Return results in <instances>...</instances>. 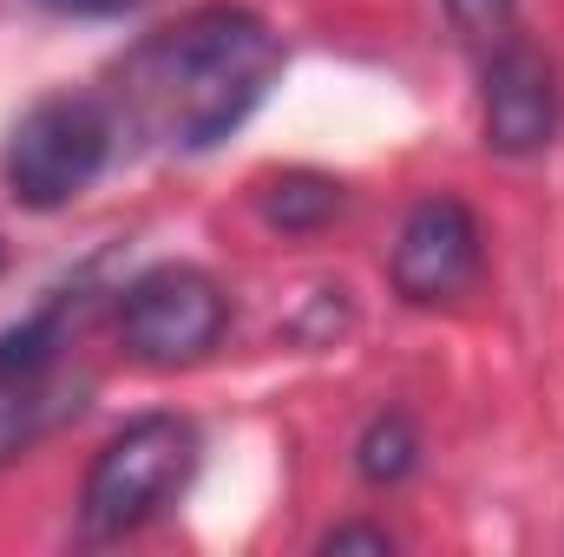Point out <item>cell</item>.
I'll return each mask as SVG.
<instances>
[{
  "label": "cell",
  "instance_id": "3",
  "mask_svg": "<svg viewBox=\"0 0 564 557\" xmlns=\"http://www.w3.org/2000/svg\"><path fill=\"white\" fill-rule=\"evenodd\" d=\"M106 157H112V112L86 92H59L13 125L0 151V177L26 210H59L106 171Z\"/></svg>",
  "mask_w": 564,
  "mask_h": 557
},
{
  "label": "cell",
  "instance_id": "1",
  "mask_svg": "<svg viewBox=\"0 0 564 557\" xmlns=\"http://www.w3.org/2000/svg\"><path fill=\"white\" fill-rule=\"evenodd\" d=\"M282 73L276 33L250 7H197L119 59V112L164 151H210L230 139Z\"/></svg>",
  "mask_w": 564,
  "mask_h": 557
},
{
  "label": "cell",
  "instance_id": "4",
  "mask_svg": "<svg viewBox=\"0 0 564 557\" xmlns=\"http://www.w3.org/2000/svg\"><path fill=\"white\" fill-rule=\"evenodd\" d=\"M224 321H230L224 288L204 270H191V263L144 270L119 295V341L144 368H191V361H204L224 341Z\"/></svg>",
  "mask_w": 564,
  "mask_h": 557
},
{
  "label": "cell",
  "instance_id": "9",
  "mask_svg": "<svg viewBox=\"0 0 564 557\" xmlns=\"http://www.w3.org/2000/svg\"><path fill=\"white\" fill-rule=\"evenodd\" d=\"M414 459H421V433L408 414H375L368 433L355 439V472L368 485H401L414 472Z\"/></svg>",
  "mask_w": 564,
  "mask_h": 557
},
{
  "label": "cell",
  "instance_id": "10",
  "mask_svg": "<svg viewBox=\"0 0 564 557\" xmlns=\"http://www.w3.org/2000/svg\"><path fill=\"white\" fill-rule=\"evenodd\" d=\"M446 13H453L459 40H473V46H499L512 26V0H446Z\"/></svg>",
  "mask_w": 564,
  "mask_h": 557
},
{
  "label": "cell",
  "instance_id": "2",
  "mask_svg": "<svg viewBox=\"0 0 564 557\" xmlns=\"http://www.w3.org/2000/svg\"><path fill=\"white\" fill-rule=\"evenodd\" d=\"M197 472V433L177 414H144L132 426H119L79 492V518L93 538H132L139 525H151Z\"/></svg>",
  "mask_w": 564,
  "mask_h": 557
},
{
  "label": "cell",
  "instance_id": "13",
  "mask_svg": "<svg viewBox=\"0 0 564 557\" xmlns=\"http://www.w3.org/2000/svg\"><path fill=\"white\" fill-rule=\"evenodd\" d=\"M0 270H7V250H0Z\"/></svg>",
  "mask_w": 564,
  "mask_h": 557
},
{
  "label": "cell",
  "instance_id": "12",
  "mask_svg": "<svg viewBox=\"0 0 564 557\" xmlns=\"http://www.w3.org/2000/svg\"><path fill=\"white\" fill-rule=\"evenodd\" d=\"M40 7H53V13H79V20H106V13L139 7V0H40Z\"/></svg>",
  "mask_w": 564,
  "mask_h": 557
},
{
  "label": "cell",
  "instance_id": "8",
  "mask_svg": "<svg viewBox=\"0 0 564 557\" xmlns=\"http://www.w3.org/2000/svg\"><path fill=\"white\" fill-rule=\"evenodd\" d=\"M341 204H348L341 184H335V177H315V171H289V177H270V184H263V223H270V230H289V237L335 223Z\"/></svg>",
  "mask_w": 564,
  "mask_h": 557
},
{
  "label": "cell",
  "instance_id": "6",
  "mask_svg": "<svg viewBox=\"0 0 564 557\" xmlns=\"http://www.w3.org/2000/svg\"><path fill=\"white\" fill-rule=\"evenodd\" d=\"M479 270H486L479 217L459 197H421L394 237V256H388V276L401 288V302H414V308L459 302L479 282Z\"/></svg>",
  "mask_w": 564,
  "mask_h": 557
},
{
  "label": "cell",
  "instance_id": "7",
  "mask_svg": "<svg viewBox=\"0 0 564 557\" xmlns=\"http://www.w3.org/2000/svg\"><path fill=\"white\" fill-rule=\"evenodd\" d=\"M479 119H486V144L499 157H539L558 139V73L545 53L499 40L486 59V92H479Z\"/></svg>",
  "mask_w": 564,
  "mask_h": 557
},
{
  "label": "cell",
  "instance_id": "5",
  "mask_svg": "<svg viewBox=\"0 0 564 557\" xmlns=\"http://www.w3.org/2000/svg\"><path fill=\"white\" fill-rule=\"evenodd\" d=\"M59 361H66V302H46L40 315L0 335V466L20 459L66 407H79L66 401Z\"/></svg>",
  "mask_w": 564,
  "mask_h": 557
},
{
  "label": "cell",
  "instance_id": "11",
  "mask_svg": "<svg viewBox=\"0 0 564 557\" xmlns=\"http://www.w3.org/2000/svg\"><path fill=\"white\" fill-rule=\"evenodd\" d=\"M322 551H375V557H388L394 551V538H388L381 525H335V532L322 538Z\"/></svg>",
  "mask_w": 564,
  "mask_h": 557
}]
</instances>
